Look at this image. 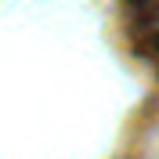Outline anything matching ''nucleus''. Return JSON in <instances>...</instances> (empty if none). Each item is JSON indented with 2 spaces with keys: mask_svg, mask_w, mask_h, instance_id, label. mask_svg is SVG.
Wrapping results in <instances>:
<instances>
[{
  "mask_svg": "<svg viewBox=\"0 0 159 159\" xmlns=\"http://www.w3.org/2000/svg\"><path fill=\"white\" fill-rule=\"evenodd\" d=\"M130 4H138V22L145 33V43L159 54V0H130Z\"/></svg>",
  "mask_w": 159,
  "mask_h": 159,
  "instance_id": "obj_1",
  "label": "nucleus"
}]
</instances>
